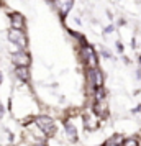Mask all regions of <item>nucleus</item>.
I'll use <instances>...</instances> for the list:
<instances>
[{
    "label": "nucleus",
    "instance_id": "nucleus-1",
    "mask_svg": "<svg viewBox=\"0 0 141 146\" xmlns=\"http://www.w3.org/2000/svg\"><path fill=\"white\" fill-rule=\"evenodd\" d=\"M81 56H82V61L84 64L89 67V69H94L97 67V54H95L94 48L89 46V44H84L81 49Z\"/></svg>",
    "mask_w": 141,
    "mask_h": 146
},
{
    "label": "nucleus",
    "instance_id": "nucleus-2",
    "mask_svg": "<svg viewBox=\"0 0 141 146\" xmlns=\"http://www.w3.org/2000/svg\"><path fill=\"white\" fill-rule=\"evenodd\" d=\"M36 126L44 135H48V136H53L54 133H56V123L49 117H38L36 118Z\"/></svg>",
    "mask_w": 141,
    "mask_h": 146
},
{
    "label": "nucleus",
    "instance_id": "nucleus-3",
    "mask_svg": "<svg viewBox=\"0 0 141 146\" xmlns=\"http://www.w3.org/2000/svg\"><path fill=\"white\" fill-rule=\"evenodd\" d=\"M8 40L12 41V43H15L17 46H20V48H25L28 44V40H26V35L23 33L21 30H10L8 31Z\"/></svg>",
    "mask_w": 141,
    "mask_h": 146
},
{
    "label": "nucleus",
    "instance_id": "nucleus-4",
    "mask_svg": "<svg viewBox=\"0 0 141 146\" xmlns=\"http://www.w3.org/2000/svg\"><path fill=\"white\" fill-rule=\"evenodd\" d=\"M87 82L90 84L92 87H102V84H103V77H102L100 71L97 69V67H94V69H87Z\"/></svg>",
    "mask_w": 141,
    "mask_h": 146
},
{
    "label": "nucleus",
    "instance_id": "nucleus-5",
    "mask_svg": "<svg viewBox=\"0 0 141 146\" xmlns=\"http://www.w3.org/2000/svg\"><path fill=\"white\" fill-rule=\"evenodd\" d=\"M12 61H13L15 64H17V67L18 66H30V56H28L25 51H18V53H15L13 56H12Z\"/></svg>",
    "mask_w": 141,
    "mask_h": 146
},
{
    "label": "nucleus",
    "instance_id": "nucleus-6",
    "mask_svg": "<svg viewBox=\"0 0 141 146\" xmlns=\"http://www.w3.org/2000/svg\"><path fill=\"white\" fill-rule=\"evenodd\" d=\"M56 3H58V10H59L61 17H66L72 8V0H56Z\"/></svg>",
    "mask_w": 141,
    "mask_h": 146
},
{
    "label": "nucleus",
    "instance_id": "nucleus-7",
    "mask_svg": "<svg viewBox=\"0 0 141 146\" xmlns=\"http://www.w3.org/2000/svg\"><path fill=\"white\" fill-rule=\"evenodd\" d=\"M64 128H66V136H67V139H69L71 143H75V141H77V130H75L74 123L66 121V123H64Z\"/></svg>",
    "mask_w": 141,
    "mask_h": 146
},
{
    "label": "nucleus",
    "instance_id": "nucleus-8",
    "mask_svg": "<svg viewBox=\"0 0 141 146\" xmlns=\"http://www.w3.org/2000/svg\"><path fill=\"white\" fill-rule=\"evenodd\" d=\"M10 21H12L13 30H21V31H23V28H25V20H23V17H21L20 13H12L10 15Z\"/></svg>",
    "mask_w": 141,
    "mask_h": 146
},
{
    "label": "nucleus",
    "instance_id": "nucleus-9",
    "mask_svg": "<svg viewBox=\"0 0 141 146\" xmlns=\"http://www.w3.org/2000/svg\"><path fill=\"white\" fill-rule=\"evenodd\" d=\"M107 102L105 100H99L95 102V107H94V112H95V117H105L107 115Z\"/></svg>",
    "mask_w": 141,
    "mask_h": 146
},
{
    "label": "nucleus",
    "instance_id": "nucleus-10",
    "mask_svg": "<svg viewBox=\"0 0 141 146\" xmlns=\"http://www.w3.org/2000/svg\"><path fill=\"white\" fill-rule=\"evenodd\" d=\"M84 126L87 130H95L97 128V117L95 115H84Z\"/></svg>",
    "mask_w": 141,
    "mask_h": 146
},
{
    "label": "nucleus",
    "instance_id": "nucleus-11",
    "mask_svg": "<svg viewBox=\"0 0 141 146\" xmlns=\"http://www.w3.org/2000/svg\"><path fill=\"white\" fill-rule=\"evenodd\" d=\"M15 74H17L21 80H25V82L30 80V69H28L26 66H18L17 67V71H15Z\"/></svg>",
    "mask_w": 141,
    "mask_h": 146
},
{
    "label": "nucleus",
    "instance_id": "nucleus-12",
    "mask_svg": "<svg viewBox=\"0 0 141 146\" xmlns=\"http://www.w3.org/2000/svg\"><path fill=\"white\" fill-rule=\"evenodd\" d=\"M121 141H123V136L121 135H115L110 139H107L103 146H121Z\"/></svg>",
    "mask_w": 141,
    "mask_h": 146
},
{
    "label": "nucleus",
    "instance_id": "nucleus-13",
    "mask_svg": "<svg viewBox=\"0 0 141 146\" xmlns=\"http://www.w3.org/2000/svg\"><path fill=\"white\" fill-rule=\"evenodd\" d=\"M121 146H140V139L134 136H126L121 141Z\"/></svg>",
    "mask_w": 141,
    "mask_h": 146
},
{
    "label": "nucleus",
    "instance_id": "nucleus-14",
    "mask_svg": "<svg viewBox=\"0 0 141 146\" xmlns=\"http://www.w3.org/2000/svg\"><path fill=\"white\" fill-rule=\"evenodd\" d=\"M112 31H113V27H112V25L105 28V33H112Z\"/></svg>",
    "mask_w": 141,
    "mask_h": 146
},
{
    "label": "nucleus",
    "instance_id": "nucleus-15",
    "mask_svg": "<svg viewBox=\"0 0 141 146\" xmlns=\"http://www.w3.org/2000/svg\"><path fill=\"white\" fill-rule=\"evenodd\" d=\"M140 64H141V56H140Z\"/></svg>",
    "mask_w": 141,
    "mask_h": 146
}]
</instances>
